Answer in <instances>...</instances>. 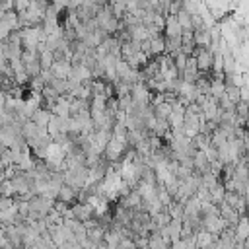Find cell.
<instances>
[{"label": "cell", "mask_w": 249, "mask_h": 249, "mask_svg": "<svg viewBox=\"0 0 249 249\" xmlns=\"http://www.w3.org/2000/svg\"><path fill=\"white\" fill-rule=\"evenodd\" d=\"M70 210H72V214H74V218L78 220V222H88V220H91L93 216H95V212H93V208L89 206V204H86V202H74L72 206H70Z\"/></svg>", "instance_id": "obj_1"}, {"label": "cell", "mask_w": 249, "mask_h": 249, "mask_svg": "<svg viewBox=\"0 0 249 249\" xmlns=\"http://www.w3.org/2000/svg\"><path fill=\"white\" fill-rule=\"evenodd\" d=\"M183 35V29L177 21L175 16H165V25H163V37L167 39H173V37H181Z\"/></svg>", "instance_id": "obj_2"}, {"label": "cell", "mask_w": 249, "mask_h": 249, "mask_svg": "<svg viewBox=\"0 0 249 249\" xmlns=\"http://www.w3.org/2000/svg\"><path fill=\"white\" fill-rule=\"evenodd\" d=\"M70 70H72V62L70 60H54V64L51 66V74L54 78H60V80H66Z\"/></svg>", "instance_id": "obj_3"}, {"label": "cell", "mask_w": 249, "mask_h": 249, "mask_svg": "<svg viewBox=\"0 0 249 249\" xmlns=\"http://www.w3.org/2000/svg\"><path fill=\"white\" fill-rule=\"evenodd\" d=\"M51 117H53V113L49 111V109H45V107H41V109H37L35 113H33V117L29 119L35 126H39V128H47V124L51 123Z\"/></svg>", "instance_id": "obj_4"}, {"label": "cell", "mask_w": 249, "mask_h": 249, "mask_svg": "<svg viewBox=\"0 0 249 249\" xmlns=\"http://www.w3.org/2000/svg\"><path fill=\"white\" fill-rule=\"evenodd\" d=\"M193 41L198 49H208L212 45V39H210V29H198V31H193Z\"/></svg>", "instance_id": "obj_5"}, {"label": "cell", "mask_w": 249, "mask_h": 249, "mask_svg": "<svg viewBox=\"0 0 249 249\" xmlns=\"http://www.w3.org/2000/svg\"><path fill=\"white\" fill-rule=\"evenodd\" d=\"M56 200H60V202H64V204L72 206V204H74V200H78V191H74V189H72V187H68V185H62V187H60V191H58Z\"/></svg>", "instance_id": "obj_6"}, {"label": "cell", "mask_w": 249, "mask_h": 249, "mask_svg": "<svg viewBox=\"0 0 249 249\" xmlns=\"http://www.w3.org/2000/svg\"><path fill=\"white\" fill-rule=\"evenodd\" d=\"M208 193H210V202H214L216 206L224 200V195H226V189H224V185L222 183H218L216 187H212V189H208Z\"/></svg>", "instance_id": "obj_7"}, {"label": "cell", "mask_w": 249, "mask_h": 249, "mask_svg": "<svg viewBox=\"0 0 249 249\" xmlns=\"http://www.w3.org/2000/svg\"><path fill=\"white\" fill-rule=\"evenodd\" d=\"M103 235H105V230H103V228H99V226H95V228L88 230V239H89L93 245L103 243Z\"/></svg>", "instance_id": "obj_8"}, {"label": "cell", "mask_w": 249, "mask_h": 249, "mask_svg": "<svg viewBox=\"0 0 249 249\" xmlns=\"http://www.w3.org/2000/svg\"><path fill=\"white\" fill-rule=\"evenodd\" d=\"M39 64L43 70H51V66L54 64V54L51 51H43L39 53Z\"/></svg>", "instance_id": "obj_9"}, {"label": "cell", "mask_w": 249, "mask_h": 249, "mask_svg": "<svg viewBox=\"0 0 249 249\" xmlns=\"http://www.w3.org/2000/svg\"><path fill=\"white\" fill-rule=\"evenodd\" d=\"M0 196H2V198H14V196H16L10 179H2V181H0Z\"/></svg>", "instance_id": "obj_10"}, {"label": "cell", "mask_w": 249, "mask_h": 249, "mask_svg": "<svg viewBox=\"0 0 249 249\" xmlns=\"http://www.w3.org/2000/svg\"><path fill=\"white\" fill-rule=\"evenodd\" d=\"M187 58H189V56H185L181 51H179L177 54H173V64H175V68L179 70V74L185 70V66H187Z\"/></svg>", "instance_id": "obj_11"}, {"label": "cell", "mask_w": 249, "mask_h": 249, "mask_svg": "<svg viewBox=\"0 0 249 249\" xmlns=\"http://www.w3.org/2000/svg\"><path fill=\"white\" fill-rule=\"evenodd\" d=\"M226 97H228L233 105H237V103H239V88H235V86H226Z\"/></svg>", "instance_id": "obj_12"}, {"label": "cell", "mask_w": 249, "mask_h": 249, "mask_svg": "<svg viewBox=\"0 0 249 249\" xmlns=\"http://www.w3.org/2000/svg\"><path fill=\"white\" fill-rule=\"evenodd\" d=\"M235 115H237L239 119H243V121H249V107H247V103L239 101V103L235 105Z\"/></svg>", "instance_id": "obj_13"}, {"label": "cell", "mask_w": 249, "mask_h": 249, "mask_svg": "<svg viewBox=\"0 0 249 249\" xmlns=\"http://www.w3.org/2000/svg\"><path fill=\"white\" fill-rule=\"evenodd\" d=\"M204 156H206L208 163H214V161H218V150H216L214 146H208V148L204 150Z\"/></svg>", "instance_id": "obj_14"}, {"label": "cell", "mask_w": 249, "mask_h": 249, "mask_svg": "<svg viewBox=\"0 0 249 249\" xmlns=\"http://www.w3.org/2000/svg\"><path fill=\"white\" fill-rule=\"evenodd\" d=\"M6 64H8V58H6L4 47H2V43H0V68H2V66H6Z\"/></svg>", "instance_id": "obj_15"}]
</instances>
